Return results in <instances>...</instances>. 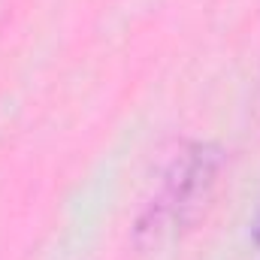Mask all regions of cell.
<instances>
[{
    "instance_id": "6da1fadb",
    "label": "cell",
    "mask_w": 260,
    "mask_h": 260,
    "mask_svg": "<svg viewBox=\"0 0 260 260\" xmlns=\"http://www.w3.org/2000/svg\"><path fill=\"white\" fill-rule=\"evenodd\" d=\"M215 167L218 157L197 145L194 151H188V157H182V164H176V176H170L164 194L157 200L154 218L157 221H185V212L197 209L200 200H206V191L215 179Z\"/></svg>"
},
{
    "instance_id": "7a4b0ae2",
    "label": "cell",
    "mask_w": 260,
    "mask_h": 260,
    "mask_svg": "<svg viewBox=\"0 0 260 260\" xmlns=\"http://www.w3.org/2000/svg\"><path fill=\"white\" fill-rule=\"evenodd\" d=\"M254 233H257V242H260V218H257V230H254Z\"/></svg>"
}]
</instances>
